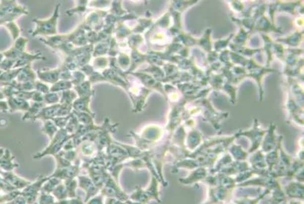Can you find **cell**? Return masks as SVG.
Returning <instances> with one entry per match:
<instances>
[{
    "label": "cell",
    "instance_id": "6da1fadb",
    "mask_svg": "<svg viewBox=\"0 0 304 204\" xmlns=\"http://www.w3.org/2000/svg\"><path fill=\"white\" fill-rule=\"evenodd\" d=\"M73 135L69 134L64 129H61L52 139L48 147L42 153H38L34 156V159H40L46 155H56L63 149L66 143L73 139Z\"/></svg>",
    "mask_w": 304,
    "mask_h": 204
},
{
    "label": "cell",
    "instance_id": "7a4b0ae2",
    "mask_svg": "<svg viewBox=\"0 0 304 204\" xmlns=\"http://www.w3.org/2000/svg\"><path fill=\"white\" fill-rule=\"evenodd\" d=\"M100 193L105 199H118L121 202H126L129 199V195L121 189L119 185V182H117L111 176H109L108 179L106 182L105 185L101 189Z\"/></svg>",
    "mask_w": 304,
    "mask_h": 204
},
{
    "label": "cell",
    "instance_id": "3957f363",
    "mask_svg": "<svg viewBox=\"0 0 304 204\" xmlns=\"http://www.w3.org/2000/svg\"><path fill=\"white\" fill-rule=\"evenodd\" d=\"M49 179V176L41 175L38 176L36 181L31 182L28 186L21 190V195L26 199L27 204H33L37 202L43 185Z\"/></svg>",
    "mask_w": 304,
    "mask_h": 204
},
{
    "label": "cell",
    "instance_id": "277c9868",
    "mask_svg": "<svg viewBox=\"0 0 304 204\" xmlns=\"http://www.w3.org/2000/svg\"><path fill=\"white\" fill-rule=\"evenodd\" d=\"M208 188V200L202 204H225L231 199L235 191V190H229L219 186Z\"/></svg>",
    "mask_w": 304,
    "mask_h": 204
},
{
    "label": "cell",
    "instance_id": "5b68a950",
    "mask_svg": "<svg viewBox=\"0 0 304 204\" xmlns=\"http://www.w3.org/2000/svg\"><path fill=\"white\" fill-rule=\"evenodd\" d=\"M80 159L69 167L63 168H56L55 172L51 175L50 177L58 178L62 182L70 179H76L80 172Z\"/></svg>",
    "mask_w": 304,
    "mask_h": 204
},
{
    "label": "cell",
    "instance_id": "8992f818",
    "mask_svg": "<svg viewBox=\"0 0 304 204\" xmlns=\"http://www.w3.org/2000/svg\"><path fill=\"white\" fill-rule=\"evenodd\" d=\"M78 188L81 189L85 193V199L84 204L88 202L90 199L97 196L100 193L101 190L97 188L96 185L93 183L88 176L86 175H79L77 176Z\"/></svg>",
    "mask_w": 304,
    "mask_h": 204
},
{
    "label": "cell",
    "instance_id": "52a82bcc",
    "mask_svg": "<svg viewBox=\"0 0 304 204\" xmlns=\"http://www.w3.org/2000/svg\"><path fill=\"white\" fill-rule=\"evenodd\" d=\"M0 179L7 184L9 186L18 190H22L23 189L28 186L32 182L17 176L16 174L11 172V171L7 172V171H2L1 176H0Z\"/></svg>",
    "mask_w": 304,
    "mask_h": 204
},
{
    "label": "cell",
    "instance_id": "ba28073f",
    "mask_svg": "<svg viewBox=\"0 0 304 204\" xmlns=\"http://www.w3.org/2000/svg\"><path fill=\"white\" fill-rule=\"evenodd\" d=\"M285 196L289 200H303L304 183L303 182L292 181L283 189Z\"/></svg>",
    "mask_w": 304,
    "mask_h": 204
},
{
    "label": "cell",
    "instance_id": "9c48e42d",
    "mask_svg": "<svg viewBox=\"0 0 304 204\" xmlns=\"http://www.w3.org/2000/svg\"><path fill=\"white\" fill-rule=\"evenodd\" d=\"M60 4H58L57 7L56 11L54 13L53 16L51 18L49 21H41L39 22L38 21H36V23L38 22V28L33 33V36L37 35V34H47V35H51V34L56 33V30H55V27H56L57 19H58V8H59Z\"/></svg>",
    "mask_w": 304,
    "mask_h": 204
},
{
    "label": "cell",
    "instance_id": "30bf717a",
    "mask_svg": "<svg viewBox=\"0 0 304 204\" xmlns=\"http://www.w3.org/2000/svg\"><path fill=\"white\" fill-rule=\"evenodd\" d=\"M206 170L199 169H199L195 171L194 172L191 173L188 177L180 179L179 182L182 185H192L198 183V182H203L204 180L206 179Z\"/></svg>",
    "mask_w": 304,
    "mask_h": 204
},
{
    "label": "cell",
    "instance_id": "8fae6325",
    "mask_svg": "<svg viewBox=\"0 0 304 204\" xmlns=\"http://www.w3.org/2000/svg\"><path fill=\"white\" fill-rule=\"evenodd\" d=\"M161 182L157 178L152 176L151 180H150V185L145 189L148 196H150L151 200L156 201L158 203L161 204V196H160V188L159 185Z\"/></svg>",
    "mask_w": 304,
    "mask_h": 204
},
{
    "label": "cell",
    "instance_id": "7c38bea8",
    "mask_svg": "<svg viewBox=\"0 0 304 204\" xmlns=\"http://www.w3.org/2000/svg\"><path fill=\"white\" fill-rule=\"evenodd\" d=\"M129 199L133 202L144 204L150 203L152 201L146 192L145 189L141 188L140 186L136 187L134 191L129 195Z\"/></svg>",
    "mask_w": 304,
    "mask_h": 204
},
{
    "label": "cell",
    "instance_id": "4fadbf2b",
    "mask_svg": "<svg viewBox=\"0 0 304 204\" xmlns=\"http://www.w3.org/2000/svg\"><path fill=\"white\" fill-rule=\"evenodd\" d=\"M14 157L11 155V153L8 150H5L4 155L0 159V168L2 171H12L15 168L18 167V164L13 162Z\"/></svg>",
    "mask_w": 304,
    "mask_h": 204
},
{
    "label": "cell",
    "instance_id": "5bb4252c",
    "mask_svg": "<svg viewBox=\"0 0 304 204\" xmlns=\"http://www.w3.org/2000/svg\"><path fill=\"white\" fill-rule=\"evenodd\" d=\"M8 104L11 112L18 109H28L29 108V105L25 101L21 98H16L13 97H8Z\"/></svg>",
    "mask_w": 304,
    "mask_h": 204
},
{
    "label": "cell",
    "instance_id": "9a60e30c",
    "mask_svg": "<svg viewBox=\"0 0 304 204\" xmlns=\"http://www.w3.org/2000/svg\"><path fill=\"white\" fill-rule=\"evenodd\" d=\"M64 186L67 190V199H73L77 197L76 190L78 188V181L76 179H70V180L63 181Z\"/></svg>",
    "mask_w": 304,
    "mask_h": 204
},
{
    "label": "cell",
    "instance_id": "2e32d148",
    "mask_svg": "<svg viewBox=\"0 0 304 204\" xmlns=\"http://www.w3.org/2000/svg\"><path fill=\"white\" fill-rule=\"evenodd\" d=\"M49 179L43 185L42 189H41V192H44V193H49L52 194L53 190L56 188L58 185L62 182L61 179H58L55 177H50L49 176Z\"/></svg>",
    "mask_w": 304,
    "mask_h": 204
},
{
    "label": "cell",
    "instance_id": "e0dca14e",
    "mask_svg": "<svg viewBox=\"0 0 304 204\" xmlns=\"http://www.w3.org/2000/svg\"><path fill=\"white\" fill-rule=\"evenodd\" d=\"M52 196L58 201L64 200L67 199V190L64 186L63 182H61L59 185L55 188L52 193Z\"/></svg>",
    "mask_w": 304,
    "mask_h": 204
},
{
    "label": "cell",
    "instance_id": "ac0fdd59",
    "mask_svg": "<svg viewBox=\"0 0 304 204\" xmlns=\"http://www.w3.org/2000/svg\"><path fill=\"white\" fill-rule=\"evenodd\" d=\"M58 130H58V127L55 125L53 122H51L49 120L44 121V125L43 127L42 131L46 133L47 136H49L51 140L53 139L54 136L58 133Z\"/></svg>",
    "mask_w": 304,
    "mask_h": 204
},
{
    "label": "cell",
    "instance_id": "d6986e66",
    "mask_svg": "<svg viewBox=\"0 0 304 204\" xmlns=\"http://www.w3.org/2000/svg\"><path fill=\"white\" fill-rule=\"evenodd\" d=\"M37 202L38 204H55L56 202H55V197L52 196V194L41 192Z\"/></svg>",
    "mask_w": 304,
    "mask_h": 204
},
{
    "label": "cell",
    "instance_id": "ffe728a7",
    "mask_svg": "<svg viewBox=\"0 0 304 204\" xmlns=\"http://www.w3.org/2000/svg\"><path fill=\"white\" fill-rule=\"evenodd\" d=\"M55 204H85L84 200L78 196L77 197L73 198V199H67L64 200L58 201L55 202Z\"/></svg>",
    "mask_w": 304,
    "mask_h": 204
},
{
    "label": "cell",
    "instance_id": "44dd1931",
    "mask_svg": "<svg viewBox=\"0 0 304 204\" xmlns=\"http://www.w3.org/2000/svg\"><path fill=\"white\" fill-rule=\"evenodd\" d=\"M71 87V83L68 81H61L52 87V91H59V90H67Z\"/></svg>",
    "mask_w": 304,
    "mask_h": 204
},
{
    "label": "cell",
    "instance_id": "7402d4cb",
    "mask_svg": "<svg viewBox=\"0 0 304 204\" xmlns=\"http://www.w3.org/2000/svg\"><path fill=\"white\" fill-rule=\"evenodd\" d=\"M104 202L105 198L99 193L97 196L90 199L88 202H86L85 204H104Z\"/></svg>",
    "mask_w": 304,
    "mask_h": 204
},
{
    "label": "cell",
    "instance_id": "603a6c76",
    "mask_svg": "<svg viewBox=\"0 0 304 204\" xmlns=\"http://www.w3.org/2000/svg\"><path fill=\"white\" fill-rule=\"evenodd\" d=\"M44 100H45L47 103H55V102H58L59 101V98L56 94L47 95Z\"/></svg>",
    "mask_w": 304,
    "mask_h": 204
},
{
    "label": "cell",
    "instance_id": "cb8c5ba5",
    "mask_svg": "<svg viewBox=\"0 0 304 204\" xmlns=\"http://www.w3.org/2000/svg\"><path fill=\"white\" fill-rule=\"evenodd\" d=\"M4 204H27V201L26 199L23 197L21 195L20 196H17L16 199H13L11 202H7V203Z\"/></svg>",
    "mask_w": 304,
    "mask_h": 204
},
{
    "label": "cell",
    "instance_id": "d4e9b609",
    "mask_svg": "<svg viewBox=\"0 0 304 204\" xmlns=\"http://www.w3.org/2000/svg\"><path fill=\"white\" fill-rule=\"evenodd\" d=\"M104 204H126V203H125V202H121L118 199L107 198L104 202Z\"/></svg>",
    "mask_w": 304,
    "mask_h": 204
},
{
    "label": "cell",
    "instance_id": "484cf974",
    "mask_svg": "<svg viewBox=\"0 0 304 204\" xmlns=\"http://www.w3.org/2000/svg\"><path fill=\"white\" fill-rule=\"evenodd\" d=\"M288 204H303V200H289Z\"/></svg>",
    "mask_w": 304,
    "mask_h": 204
},
{
    "label": "cell",
    "instance_id": "4316f807",
    "mask_svg": "<svg viewBox=\"0 0 304 204\" xmlns=\"http://www.w3.org/2000/svg\"><path fill=\"white\" fill-rule=\"evenodd\" d=\"M125 203H126V204H144L138 203V202H133V201L130 200V199H128V200H127L126 202H125Z\"/></svg>",
    "mask_w": 304,
    "mask_h": 204
},
{
    "label": "cell",
    "instance_id": "83f0119b",
    "mask_svg": "<svg viewBox=\"0 0 304 204\" xmlns=\"http://www.w3.org/2000/svg\"><path fill=\"white\" fill-rule=\"evenodd\" d=\"M4 152H5V150H4V149L2 148H0V159H1V158L3 157V155H4Z\"/></svg>",
    "mask_w": 304,
    "mask_h": 204
},
{
    "label": "cell",
    "instance_id": "f1b7e54d",
    "mask_svg": "<svg viewBox=\"0 0 304 204\" xmlns=\"http://www.w3.org/2000/svg\"><path fill=\"white\" fill-rule=\"evenodd\" d=\"M3 56H4V55H3V53H0V63H1V60H2Z\"/></svg>",
    "mask_w": 304,
    "mask_h": 204
}]
</instances>
